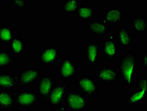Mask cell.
<instances>
[{
	"instance_id": "24",
	"label": "cell",
	"mask_w": 147,
	"mask_h": 111,
	"mask_svg": "<svg viewBox=\"0 0 147 111\" xmlns=\"http://www.w3.org/2000/svg\"><path fill=\"white\" fill-rule=\"evenodd\" d=\"M80 5V0H62L61 2V12L64 14H75Z\"/></svg>"
},
{
	"instance_id": "13",
	"label": "cell",
	"mask_w": 147,
	"mask_h": 111,
	"mask_svg": "<svg viewBox=\"0 0 147 111\" xmlns=\"http://www.w3.org/2000/svg\"><path fill=\"white\" fill-rule=\"evenodd\" d=\"M61 54V51L58 46H47L38 51L37 59L42 65H55L60 61Z\"/></svg>"
},
{
	"instance_id": "6",
	"label": "cell",
	"mask_w": 147,
	"mask_h": 111,
	"mask_svg": "<svg viewBox=\"0 0 147 111\" xmlns=\"http://www.w3.org/2000/svg\"><path fill=\"white\" fill-rule=\"evenodd\" d=\"M89 101L77 89H71L65 98L63 106L68 111H87Z\"/></svg>"
},
{
	"instance_id": "27",
	"label": "cell",
	"mask_w": 147,
	"mask_h": 111,
	"mask_svg": "<svg viewBox=\"0 0 147 111\" xmlns=\"http://www.w3.org/2000/svg\"><path fill=\"white\" fill-rule=\"evenodd\" d=\"M146 59H147V52L146 51H145V52L142 54L141 56V67H142V69L144 70H147Z\"/></svg>"
},
{
	"instance_id": "19",
	"label": "cell",
	"mask_w": 147,
	"mask_h": 111,
	"mask_svg": "<svg viewBox=\"0 0 147 111\" xmlns=\"http://www.w3.org/2000/svg\"><path fill=\"white\" fill-rule=\"evenodd\" d=\"M75 14L78 21L86 24L95 19V7L87 4L80 5Z\"/></svg>"
},
{
	"instance_id": "16",
	"label": "cell",
	"mask_w": 147,
	"mask_h": 111,
	"mask_svg": "<svg viewBox=\"0 0 147 111\" xmlns=\"http://www.w3.org/2000/svg\"><path fill=\"white\" fill-rule=\"evenodd\" d=\"M16 102L15 91L0 90V110L2 111H16L19 110Z\"/></svg>"
},
{
	"instance_id": "17",
	"label": "cell",
	"mask_w": 147,
	"mask_h": 111,
	"mask_svg": "<svg viewBox=\"0 0 147 111\" xmlns=\"http://www.w3.org/2000/svg\"><path fill=\"white\" fill-rule=\"evenodd\" d=\"M147 98V90L132 89L129 93L125 100L126 107H140L143 106Z\"/></svg>"
},
{
	"instance_id": "11",
	"label": "cell",
	"mask_w": 147,
	"mask_h": 111,
	"mask_svg": "<svg viewBox=\"0 0 147 111\" xmlns=\"http://www.w3.org/2000/svg\"><path fill=\"white\" fill-rule=\"evenodd\" d=\"M95 79L103 84H117L120 82L117 67L113 64H102L96 70Z\"/></svg>"
},
{
	"instance_id": "25",
	"label": "cell",
	"mask_w": 147,
	"mask_h": 111,
	"mask_svg": "<svg viewBox=\"0 0 147 111\" xmlns=\"http://www.w3.org/2000/svg\"><path fill=\"white\" fill-rule=\"evenodd\" d=\"M28 0H11V6L16 10V12L24 11V8L28 7Z\"/></svg>"
},
{
	"instance_id": "26",
	"label": "cell",
	"mask_w": 147,
	"mask_h": 111,
	"mask_svg": "<svg viewBox=\"0 0 147 111\" xmlns=\"http://www.w3.org/2000/svg\"><path fill=\"white\" fill-rule=\"evenodd\" d=\"M146 82V76H144L140 77H136L134 85H135V87H136L137 89H140V90H147Z\"/></svg>"
},
{
	"instance_id": "9",
	"label": "cell",
	"mask_w": 147,
	"mask_h": 111,
	"mask_svg": "<svg viewBox=\"0 0 147 111\" xmlns=\"http://www.w3.org/2000/svg\"><path fill=\"white\" fill-rule=\"evenodd\" d=\"M119 46L115 35L108 34L100 43V57L109 62H113L118 57Z\"/></svg>"
},
{
	"instance_id": "5",
	"label": "cell",
	"mask_w": 147,
	"mask_h": 111,
	"mask_svg": "<svg viewBox=\"0 0 147 111\" xmlns=\"http://www.w3.org/2000/svg\"><path fill=\"white\" fill-rule=\"evenodd\" d=\"M72 89V82H59L56 83L47 97L45 107L48 110L63 106L65 98Z\"/></svg>"
},
{
	"instance_id": "28",
	"label": "cell",
	"mask_w": 147,
	"mask_h": 111,
	"mask_svg": "<svg viewBox=\"0 0 147 111\" xmlns=\"http://www.w3.org/2000/svg\"><path fill=\"white\" fill-rule=\"evenodd\" d=\"M50 111H68V110L64 108V106H61V107H58V108H55L52 110H50Z\"/></svg>"
},
{
	"instance_id": "10",
	"label": "cell",
	"mask_w": 147,
	"mask_h": 111,
	"mask_svg": "<svg viewBox=\"0 0 147 111\" xmlns=\"http://www.w3.org/2000/svg\"><path fill=\"white\" fill-rule=\"evenodd\" d=\"M84 61L86 65L97 66L100 62V43L86 41L84 43Z\"/></svg>"
},
{
	"instance_id": "20",
	"label": "cell",
	"mask_w": 147,
	"mask_h": 111,
	"mask_svg": "<svg viewBox=\"0 0 147 111\" xmlns=\"http://www.w3.org/2000/svg\"><path fill=\"white\" fill-rule=\"evenodd\" d=\"M131 30L138 36H145L147 33V18L143 14H138L132 19Z\"/></svg>"
},
{
	"instance_id": "1",
	"label": "cell",
	"mask_w": 147,
	"mask_h": 111,
	"mask_svg": "<svg viewBox=\"0 0 147 111\" xmlns=\"http://www.w3.org/2000/svg\"><path fill=\"white\" fill-rule=\"evenodd\" d=\"M138 56L134 51L123 53L118 57L117 66L119 74L120 82L126 89L133 87L138 70Z\"/></svg>"
},
{
	"instance_id": "23",
	"label": "cell",
	"mask_w": 147,
	"mask_h": 111,
	"mask_svg": "<svg viewBox=\"0 0 147 111\" xmlns=\"http://www.w3.org/2000/svg\"><path fill=\"white\" fill-rule=\"evenodd\" d=\"M15 37V30L11 24H0V43L8 45L12 39Z\"/></svg>"
},
{
	"instance_id": "29",
	"label": "cell",
	"mask_w": 147,
	"mask_h": 111,
	"mask_svg": "<svg viewBox=\"0 0 147 111\" xmlns=\"http://www.w3.org/2000/svg\"><path fill=\"white\" fill-rule=\"evenodd\" d=\"M16 111H25V110H16Z\"/></svg>"
},
{
	"instance_id": "22",
	"label": "cell",
	"mask_w": 147,
	"mask_h": 111,
	"mask_svg": "<svg viewBox=\"0 0 147 111\" xmlns=\"http://www.w3.org/2000/svg\"><path fill=\"white\" fill-rule=\"evenodd\" d=\"M17 64L16 58L7 49L0 48V70H5Z\"/></svg>"
},
{
	"instance_id": "18",
	"label": "cell",
	"mask_w": 147,
	"mask_h": 111,
	"mask_svg": "<svg viewBox=\"0 0 147 111\" xmlns=\"http://www.w3.org/2000/svg\"><path fill=\"white\" fill-rule=\"evenodd\" d=\"M116 40L118 46L123 48H130L133 45V37L129 29L126 25L123 24L116 31Z\"/></svg>"
},
{
	"instance_id": "4",
	"label": "cell",
	"mask_w": 147,
	"mask_h": 111,
	"mask_svg": "<svg viewBox=\"0 0 147 111\" xmlns=\"http://www.w3.org/2000/svg\"><path fill=\"white\" fill-rule=\"evenodd\" d=\"M57 72L61 82H72L78 77V62L71 56H66L58 63Z\"/></svg>"
},
{
	"instance_id": "14",
	"label": "cell",
	"mask_w": 147,
	"mask_h": 111,
	"mask_svg": "<svg viewBox=\"0 0 147 111\" xmlns=\"http://www.w3.org/2000/svg\"><path fill=\"white\" fill-rule=\"evenodd\" d=\"M86 31L91 36L100 38L106 37L112 30V25L102 19H95L92 21L86 23Z\"/></svg>"
},
{
	"instance_id": "3",
	"label": "cell",
	"mask_w": 147,
	"mask_h": 111,
	"mask_svg": "<svg viewBox=\"0 0 147 111\" xmlns=\"http://www.w3.org/2000/svg\"><path fill=\"white\" fill-rule=\"evenodd\" d=\"M55 84L56 82L53 71L47 70L42 72L35 90L38 96V104L45 106L46 100L55 87Z\"/></svg>"
},
{
	"instance_id": "21",
	"label": "cell",
	"mask_w": 147,
	"mask_h": 111,
	"mask_svg": "<svg viewBox=\"0 0 147 111\" xmlns=\"http://www.w3.org/2000/svg\"><path fill=\"white\" fill-rule=\"evenodd\" d=\"M7 47L10 48V51L14 56L24 55L27 50L24 38L20 36H15L7 45Z\"/></svg>"
},
{
	"instance_id": "12",
	"label": "cell",
	"mask_w": 147,
	"mask_h": 111,
	"mask_svg": "<svg viewBox=\"0 0 147 111\" xmlns=\"http://www.w3.org/2000/svg\"><path fill=\"white\" fill-rule=\"evenodd\" d=\"M127 14L126 10L122 6H109L103 11L101 18L103 20L115 25H123Z\"/></svg>"
},
{
	"instance_id": "8",
	"label": "cell",
	"mask_w": 147,
	"mask_h": 111,
	"mask_svg": "<svg viewBox=\"0 0 147 111\" xmlns=\"http://www.w3.org/2000/svg\"><path fill=\"white\" fill-rule=\"evenodd\" d=\"M16 102L19 108L33 111L38 105V96L36 90L31 88H20L15 91Z\"/></svg>"
},
{
	"instance_id": "7",
	"label": "cell",
	"mask_w": 147,
	"mask_h": 111,
	"mask_svg": "<svg viewBox=\"0 0 147 111\" xmlns=\"http://www.w3.org/2000/svg\"><path fill=\"white\" fill-rule=\"evenodd\" d=\"M42 73V70L36 66L28 65L22 68L17 74L20 88H30L36 85Z\"/></svg>"
},
{
	"instance_id": "2",
	"label": "cell",
	"mask_w": 147,
	"mask_h": 111,
	"mask_svg": "<svg viewBox=\"0 0 147 111\" xmlns=\"http://www.w3.org/2000/svg\"><path fill=\"white\" fill-rule=\"evenodd\" d=\"M77 90L87 97L89 102L95 103V99L99 95L100 85L95 77L90 75H82L76 78Z\"/></svg>"
},
{
	"instance_id": "15",
	"label": "cell",
	"mask_w": 147,
	"mask_h": 111,
	"mask_svg": "<svg viewBox=\"0 0 147 111\" xmlns=\"http://www.w3.org/2000/svg\"><path fill=\"white\" fill-rule=\"evenodd\" d=\"M19 89L17 75L7 70H0V90L16 91Z\"/></svg>"
}]
</instances>
